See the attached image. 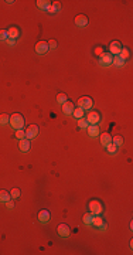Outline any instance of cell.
Listing matches in <instances>:
<instances>
[{
	"label": "cell",
	"instance_id": "1",
	"mask_svg": "<svg viewBox=\"0 0 133 255\" xmlns=\"http://www.w3.org/2000/svg\"><path fill=\"white\" fill-rule=\"evenodd\" d=\"M9 123L11 125V128L16 130L19 129H23L24 128V118H23L21 114H13L10 116V121H9Z\"/></svg>",
	"mask_w": 133,
	"mask_h": 255
},
{
	"label": "cell",
	"instance_id": "27",
	"mask_svg": "<svg viewBox=\"0 0 133 255\" xmlns=\"http://www.w3.org/2000/svg\"><path fill=\"white\" fill-rule=\"evenodd\" d=\"M105 148H106V150L109 152L111 155H115V153L118 152V146H116V145H113V143H109L108 146H105Z\"/></svg>",
	"mask_w": 133,
	"mask_h": 255
},
{
	"label": "cell",
	"instance_id": "35",
	"mask_svg": "<svg viewBox=\"0 0 133 255\" xmlns=\"http://www.w3.org/2000/svg\"><path fill=\"white\" fill-rule=\"evenodd\" d=\"M6 207L10 208V210H11V208H14V203H13V200H11V199L9 200V201H6Z\"/></svg>",
	"mask_w": 133,
	"mask_h": 255
},
{
	"label": "cell",
	"instance_id": "22",
	"mask_svg": "<svg viewBox=\"0 0 133 255\" xmlns=\"http://www.w3.org/2000/svg\"><path fill=\"white\" fill-rule=\"evenodd\" d=\"M112 143L113 145H116V146H122L123 145V137L122 136H119V135H116V136H112Z\"/></svg>",
	"mask_w": 133,
	"mask_h": 255
},
{
	"label": "cell",
	"instance_id": "32",
	"mask_svg": "<svg viewBox=\"0 0 133 255\" xmlns=\"http://www.w3.org/2000/svg\"><path fill=\"white\" fill-rule=\"evenodd\" d=\"M7 38V30H0V41H6Z\"/></svg>",
	"mask_w": 133,
	"mask_h": 255
},
{
	"label": "cell",
	"instance_id": "30",
	"mask_svg": "<svg viewBox=\"0 0 133 255\" xmlns=\"http://www.w3.org/2000/svg\"><path fill=\"white\" fill-rule=\"evenodd\" d=\"M10 197H11V199H19V197H20V189H11Z\"/></svg>",
	"mask_w": 133,
	"mask_h": 255
},
{
	"label": "cell",
	"instance_id": "4",
	"mask_svg": "<svg viewBox=\"0 0 133 255\" xmlns=\"http://www.w3.org/2000/svg\"><path fill=\"white\" fill-rule=\"evenodd\" d=\"M86 121H88L89 125H98L101 121V115L96 111H91L88 114V116H86Z\"/></svg>",
	"mask_w": 133,
	"mask_h": 255
},
{
	"label": "cell",
	"instance_id": "33",
	"mask_svg": "<svg viewBox=\"0 0 133 255\" xmlns=\"http://www.w3.org/2000/svg\"><path fill=\"white\" fill-rule=\"evenodd\" d=\"M57 45H58V44H57L55 40H50V41H48V48H50V50H55Z\"/></svg>",
	"mask_w": 133,
	"mask_h": 255
},
{
	"label": "cell",
	"instance_id": "14",
	"mask_svg": "<svg viewBox=\"0 0 133 255\" xmlns=\"http://www.w3.org/2000/svg\"><path fill=\"white\" fill-rule=\"evenodd\" d=\"M101 143H102V146H108L109 143H112V135L108 132H104L102 135H101Z\"/></svg>",
	"mask_w": 133,
	"mask_h": 255
},
{
	"label": "cell",
	"instance_id": "21",
	"mask_svg": "<svg viewBox=\"0 0 133 255\" xmlns=\"http://www.w3.org/2000/svg\"><path fill=\"white\" fill-rule=\"evenodd\" d=\"M88 126H89V123H88V121H86V118L78 119V128H79V129H86Z\"/></svg>",
	"mask_w": 133,
	"mask_h": 255
},
{
	"label": "cell",
	"instance_id": "36",
	"mask_svg": "<svg viewBox=\"0 0 133 255\" xmlns=\"http://www.w3.org/2000/svg\"><path fill=\"white\" fill-rule=\"evenodd\" d=\"M6 41H7V44H9V45H11V47H13V45L16 44V40H11V38H7Z\"/></svg>",
	"mask_w": 133,
	"mask_h": 255
},
{
	"label": "cell",
	"instance_id": "3",
	"mask_svg": "<svg viewBox=\"0 0 133 255\" xmlns=\"http://www.w3.org/2000/svg\"><path fill=\"white\" fill-rule=\"evenodd\" d=\"M93 106V101L92 98H89V96H81L79 99H78V108H81V109H89L91 111V108Z\"/></svg>",
	"mask_w": 133,
	"mask_h": 255
},
{
	"label": "cell",
	"instance_id": "9",
	"mask_svg": "<svg viewBox=\"0 0 133 255\" xmlns=\"http://www.w3.org/2000/svg\"><path fill=\"white\" fill-rule=\"evenodd\" d=\"M88 24V17L85 14H78L75 17V26L78 27H85Z\"/></svg>",
	"mask_w": 133,
	"mask_h": 255
},
{
	"label": "cell",
	"instance_id": "7",
	"mask_svg": "<svg viewBox=\"0 0 133 255\" xmlns=\"http://www.w3.org/2000/svg\"><path fill=\"white\" fill-rule=\"evenodd\" d=\"M112 58H113V56H112L111 52H104V54L99 57V64L101 65H111Z\"/></svg>",
	"mask_w": 133,
	"mask_h": 255
},
{
	"label": "cell",
	"instance_id": "8",
	"mask_svg": "<svg viewBox=\"0 0 133 255\" xmlns=\"http://www.w3.org/2000/svg\"><path fill=\"white\" fill-rule=\"evenodd\" d=\"M50 48H48V43L47 41H38L37 44H36V51L37 54H45Z\"/></svg>",
	"mask_w": 133,
	"mask_h": 255
},
{
	"label": "cell",
	"instance_id": "6",
	"mask_svg": "<svg viewBox=\"0 0 133 255\" xmlns=\"http://www.w3.org/2000/svg\"><path fill=\"white\" fill-rule=\"evenodd\" d=\"M120 50H122V44L119 41H112L111 44H109V52H111L112 56H119Z\"/></svg>",
	"mask_w": 133,
	"mask_h": 255
},
{
	"label": "cell",
	"instance_id": "15",
	"mask_svg": "<svg viewBox=\"0 0 133 255\" xmlns=\"http://www.w3.org/2000/svg\"><path fill=\"white\" fill-rule=\"evenodd\" d=\"M19 148H20V150L23 152V153H27V152L30 150V141L28 139H21V141L19 142Z\"/></svg>",
	"mask_w": 133,
	"mask_h": 255
},
{
	"label": "cell",
	"instance_id": "26",
	"mask_svg": "<svg viewBox=\"0 0 133 255\" xmlns=\"http://www.w3.org/2000/svg\"><path fill=\"white\" fill-rule=\"evenodd\" d=\"M61 10V4L58 3V2H55V3H52L51 6H50V9H48L47 11H50V13H55V11H59Z\"/></svg>",
	"mask_w": 133,
	"mask_h": 255
},
{
	"label": "cell",
	"instance_id": "23",
	"mask_svg": "<svg viewBox=\"0 0 133 255\" xmlns=\"http://www.w3.org/2000/svg\"><path fill=\"white\" fill-rule=\"evenodd\" d=\"M72 116L77 118V119L84 118V109H81V108H75L74 111H72Z\"/></svg>",
	"mask_w": 133,
	"mask_h": 255
},
{
	"label": "cell",
	"instance_id": "24",
	"mask_svg": "<svg viewBox=\"0 0 133 255\" xmlns=\"http://www.w3.org/2000/svg\"><path fill=\"white\" fill-rule=\"evenodd\" d=\"M129 56H130V51H129V50H127V48H123V47H122L120 52H119V57H120L122 60H125V61H126V60L129 58Z\"/></svg>",
	"mask_w": 133,
	"mask_h": 255
},
{
	"label": "cell",
	"instance_id": "20",
	"mask_svg": "<svg viewBox=\"0 0 133 255\" xmlns=\"http://www.w3.org/2000/svg\"><path fill=\"white\" fill-rule=\"evenodd\" d=\"M11 197H10V193L6 191V190H0V201L2 203H6V201H9Z\"/></svg>",
	"mask_w": 133,
	"mask_h": 255
},
{
	"label": "cell",
	"instance_id": "13",
	"mask_svg": "<svg viewBox=\"0 0 133 255\" xmlns=\"http://www.w3.org/2000/svg\"><path fill=\"white\" fill-rule=\"evenodd\" d=\"M74 104L71 102V101H66V102H64L63 104V112L65 115H72V111H74Z\"/></svg>",
	"mask_w": 133,
	"mask_h": 255
},
{
	"label": "cell",
	"instance_id": "10",
	"mask_svg": "<svg viewBox=\"0 0 133 255\" xmlns=\"http://www.w3.org/2000/svg\"><path fill=\"white\" fill-rule=\"evenodd\" d=\"M50 218H51V215H50V211L48 210H41L40 213H38V220H40V222H43V224H47V222L50 221Z\"/></svg>",
	"mask_w": 133,
	"mask_h": 255
},
{
	"label": "cell",
	"instance_id": "18",
	"mask_svg": "<svg viewBox=\"0 0 133 255\" xmlns=\"http://www.w3.org/2000/svg\"><path fill=\"white\" fill-rule=\"evenodd\" d=\"M51 4L52 3H51V2H48V0H38V2H37L38 9H41V10H48Z\"/></svg>",
	"mask_w": 133,
	"mask_h": 255
},
{
	"label": "cell",
	"instance_id": "28",
	"mask_svg": "<svg viewBox=\"0 0 133 255\" xmlns=\"http://www.w3.org/2000/svg\"><path fill=\"white\" fill-rule=\"evenodd\" d=\"M9 121H10V116L6 114H2L0 115V125H7Z\"/></svg>",
	"mask_w": 133,
	"mask_h": 255
},
{
	"label": "cell",
	"instance_id": "31",
	"mask_svg": "<svg viewBox=\"0 0 133 255\" xmlns=\"http://www.w3.org/2000/svg\"><path fill=\"white\" fill-rule=\"evenodd\" d=\"M16 137H17V139H20V141H21V139H24V137H26V132H24V130H23V129L16 130Z\"/></svg>",
	"mask_w": 133,
	"mask_h": 255
},
{
	"label": "cell",
	"instance_id": "11",
	"mask_svg": "<svg viewBox=\"0 0 133 255\" xmlns=\"http://www.w3.org/2000/svg\"><path fill=\"white\" fill-rule=\"evenodd\" d=\"M57 233H58L61 237L66 238V237L70 235V227L66 226V224H59L58 228H57Z\"/></svg>",
	"mask_w": 133,
	"mask_h": 255
},
{
	"label": "cell",
	"instance_id": "16",
	"mask_svg": "<svg viewBox=\"0 0 133 255\" xmlns=\"http://www.w3.org/2000/svg\"><path fill=\"white\" fill-rule=\"evenodd\" d=\"M86 130H88V135L91 137H95V136L99 135V128H98L96 125H89L88 128H86Z\"/></svg>",
	"mask_w": 133,
	"mask_h": 255
},
{
	"label": "cell",
	"instance_id": "34",
	"mask_svg": "<svg viewBox=\"0 0 133 255\" xmlns=\"http://www.w3.org/2000/svg\"><path fill=\"white\" fill-rule=\"evenodd\" d=\"M102 54H104V48H102V47H96L95 48V56L101 57Z\"/></svg>",
	"mask_w": 133,
	"mask_h": 255
},
{
	"label": "cell",
	"instance_id": "5",
	"mask_svg": "<svg viewBox=\"0 0 133 255\" xmlns=\"http://www.w3.org/2000/svg\"><path fill=\"white\" fill-rule=\"evenodd\" d=\"M26 139H28V141H31V139H34V137L37 136V133H38V126L37 125H31V126H28L26 130Z\"/></svg>",
	"mask_w": 133,
	"mask_h": 255
},
{
	"label": "cell",
	"instance_id": "17",
	"mask_svg": "<svg viewBox=\"0 0 133 255\" xmlns=\"http://www.w3.org/2000/svg\"><path fill=\"white\" fill-rule=\"evenodd\" d=\"M102 224H104V218L99 215H93L92 217V226L93 227H98V228H101L102 227Z\"/></svg>",
	"mask_w": 133,
	"mask_h": 255
},
{
	"label": "cell",
	"instance_id": "29",
	"mask_svg": "<svg viewBox=\"0 0 133 255\" xmlns=\"http://www.w3.org/2000/svg\"><path fill=\"white\" fill-rule=\"evenodd\" d=\"M66 101H68V98H66L65 94H58V95H57V102H58V104L63 105L64 102H66Z\"/></svg>",
	"mask_w": 133,
	"mask_h": 255
},
{
	"label": "cell",
	"instance_id": "12",
	"mask_svg": "<svg viewBox=\"0 0 133 255\" xmlns=\"http://www.w3.org/2000/svg\"><path fill=\"white\" fill-rule=\"evenodd\" d=\"M20 36V30L17 29L16 26H11L10 29L7 30V37L11 38V40H16V38Z\"/></svg>",
	"mask_w": 133,
	"mask_h": 255
},
{
	"label": "cell",
	"instance_id": "19",
	"mask_svg": "<svg viewBox=\"0 0 133 255\" xmlns=\"http://www.w3.org/2000/svg\"><path fill=\"white\" fill-rule=\"evenodd\" d=\"M112 64H113L115 67H123L125 65V60H122L119 56H113V58H112Z\"/></svg>",
	"mask_w": 133,
	"mask_h": 255
},
{
	"label": "cell",
	"instance_id": "2",
	"mask_svg": "<svg viewBox=\"0 0 133 255\" xmlns=\"http://www.w3.org/2000/svg\"><path fill=\"white\" fill-rule=\"evenodd\" d=\"M88 207H89V213L92 215H99L104 211V206H102V203H101L99 200H91Z\"/></svg>",
	"mask_w": 133,
	"mask_h": 255
},
{
	"label": "cell",
	"instance_id": "25",
	"mask_svg": "<svg viewBox=\"0 0 133 255\" xmlns=\"http://www.w3.org/2000/svg\"><path fill=\"white\" fill-rule=\"evenodd\" d=\"M92 217L93 215L91 214V213H86V214L84 215V218H82V220H84V224H85V226H92Z\"/></svg>",
	"mask_w": 133,
	"mask_h": 255
}]
</instances>
